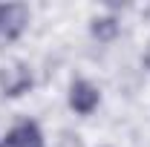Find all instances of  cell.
<instances>
[{
	"instance_id": "3",
	"label": "cell",
	"mask_w": 150,
	"mask_h": 147,
	"mask_svg": "<svg viewBox=\"0 0 150 147\" xmlns=\"http://www.w3.org/2000/svg\"><path fill=\"white\" fill-rule=\"evenodd\" d=\"M69 107L81 115H90L98 107V90L90 81H75L72 90H69Z\"/></svg>"
},
{
	"instance_id": "5",
	"label": "cell",
	"mask_w": 150,
	"mask_h": 147,
	"mask_svg": "<svg viewBox=\"0 0 150 147\" xmlns=\"http://www.w3.org/2000/svg\"><path fill=\"white\" fill-rule=\"evenodd\" d=\"M115 32H118V26H115L112 18H104V20H95L93 23V35L98 37V40H110Z\"/></svg>"
},
{
	"instance_id": "2",
	"label": "cell",
	"mask_w": 150,
	"mask_h": 147,
	"mask_svg": "<svg viewBox=\"0 0 150 147\" xmlns=\"http://www.w3.org/2000/svg\"><path fill=\"white\" fill-rule=\"evenodd\" d=\"M0 87L6 95H23V92L32 87V75L23 64H12V66H3L0 69Z\"/></svg>"
},
{
	"instance_id": "4",
	"label": "cell",
	"mask_w": 150,
	"mask_h": 147,
	"mask_svg": "<svg viewBox=\"0 0 150 147\" xmlns=\"http://www.w3.org/2000/svg\"><path fill=\"white\" fill-rule=\"evenodd\" d=\"M0 147H43V139H40V130L35 121H23L6 136V141Z\"/></svg>"
},
{
	"instance_id": "1",
	"label": "cell",
	"mask_w": 150,
	"mask_h": 147,
	"mask_svg": "<svg viewBox=\"0 0 150 147\" xmlns=\"http://www.w3.org/2000/svg\"><path fill=\"white\" fill-rule=\"evenodd\" d=\"M26 20H29V9L23 3L0 6V37H6V40L18 37L23 32V26H26Z\"/></svg>"
}]
</instances>
